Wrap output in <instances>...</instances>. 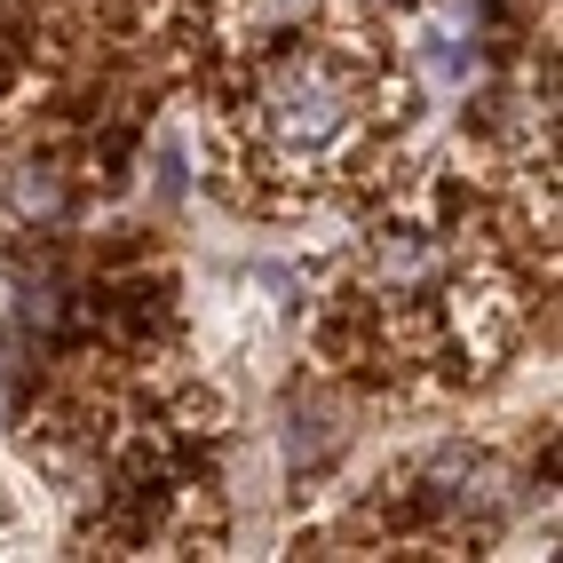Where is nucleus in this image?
Masks as SVG:
<instances>
[{"instance_id": "f257e3e1", "label": "nucleus", "mask_w": 563, "mask_h": 563, "mask_svg": "<svg viewBox=\"0 0 563 563\" xmlns=\"http://www.w3.org/2000/svg\"><path fill=\"white\" fill-rule=\"evenodd\" d=\"M246 103V175H294V183H318V175H342L373 120H382V80H373L365 48H342V32L325 41H294L271 64L254 71Z\"/></svg>"}]
</instances>
